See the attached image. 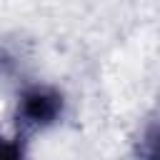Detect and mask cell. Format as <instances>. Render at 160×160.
I'll return each instance as SVG.
<instances>
[{"label":"cell","instance_id":"cell-1","mask_svg":"<svg viewBox=\"0 0 160 160\" xmlns=\"http://www.w3.org/2000/svg\"><path fill=\"white\" fill-rule=\"evenodd\" d=\"M68 110L65 92L55 85L45 82H32L25 85L18 92L12 120H15V132L20 138H30L35 132H45L55 128Z\"/></svg>","mask_w":160,"mask_h":160},{"label":"cell","instance_id":"cell-2","mask_svg":"<svg viewBox=\"0 0 160 160\" xmlns=\"http://www.w3.org/2000/svg\"><path fill=\"white\" fill-rule=\"evenodd\" d=\"M135 155L138 160H160V118L142 130L135 145Z\"/></svg>","mask_w":160,"mask_h":160},{"label":"cell","instance_id":"cell-3","mask_svg":"<svg viewBox=\"0 0 160 160\" xmlns=\"http://www.w3.org/2000/svg\"><path fill=\"white\" fill-rule=\"evenodd\" d=\"M0 160H28L25 138L15 135H0Z\"/></svg>","mask_w":160,"mask_h":160}]
</instances>
